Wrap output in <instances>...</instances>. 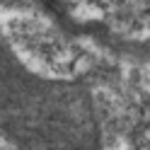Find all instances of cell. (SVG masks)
Returning <instances> with one entry per match:
<instances>
[]
</instances>
